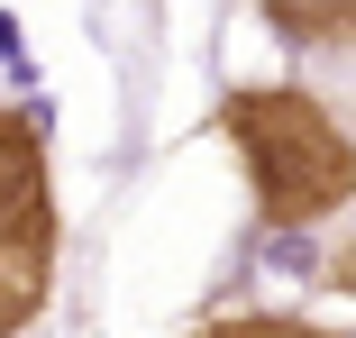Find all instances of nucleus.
<instances>
[{
    "instance_id": "7ed1b4c3",
    "label": "nucleus",
    "mask_w": 356,
    "mask_h": 338,
    "mask_svg": "<svg viewBox=\"0 0 356 338\" xmlns=\"http://www.w3.org/2000/svg\"><path fill=\"white\" fill-rule=\"evenodd\" d=\"M46 293H55V265H37V256H0V338H19V329L46 311Z\"/></svg>"
},
{
    "instance_id": "20e7f679",
    "label": "nucleus",
    "mask_w": 356,
    "mask_h": 338,
    "mask_svg": "<svg viewBox=\"0 0 356 338\" xmlns=\"http://www.w3.org/2000/svg\"><path fill=\"white\" fill-rule=\"evenodd\" d=\"M192 338H347V329H320V320H293V311H229V320H201Z\"/></svg>"
},
{
    "instance_id": "f257e3e1",
    "label": "nucleus",
    "mask_w": 356,
    "mask_h": 338,
    "mask_svg": "<svg viewBox=\"0 0 356 338\" xmlns=\"http://www.w3.org/2000/svg\"><path fill=\"white\" fill-rule=\"evenodd\" d=\"M220 138L247 165V192H256V220L265 229L302 238V229H320V220L347 211L356 147H347V128L329 119V101H311L302 83H238L220 101Z\"/></svg>"
},
{
    "instance_id": "f03ea898",
    "label": "nucleus",
    "mask_w": 356,
    "mask_h": 338,
    "mask_svg": "<svg viewBox=\"0 0 356 338\" xmlns=\"http://www.w3.org/2000/svg\"><path fill=\"white\" fill-rule=\"evenodd\" d=\"M256 10L293 46H347V28H356V0H256Z\"/></svg>"
}]
</instances>
